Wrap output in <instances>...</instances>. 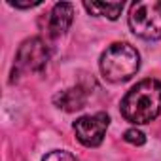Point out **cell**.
Returning <instances> with one entry per match:
<instances>
[{
	"label": "cell",
	"mask_w": 161,
	"mask_h": 161,
	"mask_svg": "<svg viewBox=\"0 0 161 161\" xmlns=\"http://www.w3.org/2000/svg\"><path fill=\"white\" fill-rule=\"evenodd\" d=\"M121 116L135 125L153 121L161 114V82L146 78L127 91L121 99Z\"/></svg>",
	"instance_id": "obj_1"
},
{
	"label": "cell",
	"mask_w": 161,
	"mask_h": 161,
	"mask_svg": "<svg viewBox=\"0 0 161 161\" xmlns=\"http://www.w3.org/2000/svg\"><path fill=\"white\" fill-rule=\"evenodd\" d=\"M99 68L103 78L108 80V82H114V84L127 82L140 68V55L131 44L116 42L103 51Z\"/></svg>",
	"instance_id": "obj_2"
},
{
	"label": "cell",
	"mask_w": 161,
	"mask_h": 161,
	"mask_svg": "<svg viewBox=\"0 0 161 161\" xmlns=\"http://www.w3.org/2000/svg\"><path fill=\"white\" fill-rule=\"evenodd\" d=\"M129 27L142 40L161 38V0H142L131 4Z\"/></svg>",
	"instance_id": "obj_3"
},
{
	"label": "cell",
	"mask_w": 161,
	"mask_h": 161,
	"mask_svg": "<svg viewBox=\"0 0 161 161\" xmlns=\"http://www.w3.org/2000/svg\"><path fill=\"white\" fill-rule=\"evenodd\" d=\"M49 47L40 36L27 38L15 53V63H14V72H12V82L21 74V72H42L49 61Z\"/></svg>",
	"instance_id": "obj_4"
},
{
	"label": "cell",
	"mask_w": 161,
	"mask_h": 161,
	"mask_svg": "<svg viewBox=\"0 0 161 161\" xmlns=\"http://www.w3.org/2000/svg\"><path fill=\"white\" fill-rule=\"evenodd\" d=\"M108 125H110V116L106 112H97L93 116H84V118L76 119L72 127H74L76 138L84 146L97 148L103 142Z\"/></svg>",
	"instance_id": "obj_5"
},
{
	"label": "cell",
	"mask_w": 161,
	"mask_h": 161,
	"mask_svg": "<svg viewBox=\"0 0 161 161\" xmlns=\"http://www.w3.org/2000/svg\"><path fill=\"white\" fill-rule=\"evenodd\" d=\"M74 21V6L70 2H57L47 15V34L51 38H57L64 34Z\"/></svg>",
	"instance_id": "obj_6"
},
{
	"label": "cell",
	"mask_w": 161,
	"mask_h": 161,
	"mask_svg": "<svg viewBox=\"0 0 161 161\" xmlns=\"http://www.w3.org/2000/svg\"><path fill=\"white\" fill-rule=\"evenodd\" d=\"M53 103H55V106H59L64 112H78L86 106L87 93L82 86H74V87H68V89L57 93L53 97Z\"/></svg>",
	"instance_id": "obj_7"
},
{
	"label": "cell",
	"mask_w": 161,
	"mask_h": 161,
	"mask_svg": "<svg viewBox=\"0 0 161 161\" xmlns=\"http://www.w3.org/2000/svg\"><path fill=\"white\" fill-rule=\"evenodd\" d=\"M84 8L97 17H108L116 21L123 10V2H84Z\"/></svg>",
	"instance_id": "obj_8"
},
{
	"label": "cell",
	"mask_w": 161,
	"mask_h": 161,
	"mask_svg": "<svg viewBox=\"0 0 161 161\" xmlns=\"http://www.w3.org/2000/svg\"><path fill=\"white\" fill-rule=\"evenodd\" d=\"M123 140L129 142V144H135V146H142L146 142V136H144L142 131H138L136 127H133V129H127L123 133Z\"/></svg>",
	"instance_id": "obj_9"
},
{
	"label": "cell",
	"mask_w": 161,
	"mask_h": 161,
	"mask_svg": "<svg viewBox=\"0 0 161 161\" xmlns=\"http://www.w3.org/2000/svg\"><path fill=\"white\" fill-rule=\"evenodd\" d=\"M42 161H78L76 155H72L70 152H64V150H53L49 152Z\"/></svg>",
	"instance_id": "obj_10"
},
{
	"label": "cell",
	"mask_w": 161,
	"mask_h": 161,
	"mask_svg": "<svg viewBox=\"0 0 161 161\" xmlns=\"http://www.w3.org/2000/svg\"><path fill=\"white\" fill-rule=\"evenodd\" d=\"M40 2H25V4H21V2H12V6L14 8H19V10H25V8H34V6H38Z\"/></svg>",
	"instance_id": "obj_11"
}]
</instances>
